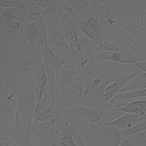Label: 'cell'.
Returning <instances> with one entry per match:
<instances>
[{"mask_svg": "<svg viewBox=\"0 0 146 146\" xmlns=\"http://www.w3.org/2000/svg\"><path fill=\"white\" fill-rule=\"evenodd\" d=\"M23 32L26 39L33 45L36 46L43 54L47 41L46 27L42 17L35 22L25 24Z\"/></svg>", "mask_w": 146, "mask_h": 146, "instance_id": "8", "label": "cell"}, {"mask_svg": "<svg viewBox=\"0 0 146 146\" xmlns=\"http://www.w3.org/2000/svg\"><path fill=\"white\" fill-rule=\"evenodd\" d=\"M108 5L115 16H120L133 25L146 24L145 1L110 0Z\"/></svg>", "mask_w": 146, "mask_h": 146, "instance_id": "2", "label": "cell"}, {"mask_svg": "<svg viewBox=\"0 0 146 146\" xmlns=\"http://www.w3.org/2000/svg\"><path fill=\"white\" fill-rule=\"evenodd\" d=\"M146 109V99L132 101L129 103L117 102L108 111L120 112L126 114L139 113Z\"/></svg>", "mask_w": 146, "mask_h": 146, "instance_id": "23", "label": "cell"}, {"mask_svg": "<svg viewBox=\"0 0 146 146\" xmlns=\"http://www.w3.org/2000/svg\"><path fill=\"white\" fill-rule=\"evenodd\" d=\"M71 7L67 5L66 11L60 22L56 23L70 48L82 51L78 33V21Z\"/></svg>", "mask_w": 146, "mask_h": 146, "instance_id": "5", "label": "cell"}, {"mask_svg": "<svg viewBox=\"0 0 146 146\" xmlns=\"http://www.w3.org/2000/svg\"><path fill=\"white\" fill-rule=\"evenodd\" d=\"M47 7L42 11V18L45 26L57 23L60 21L66 11L67 3L60 1H46Z\"/></svg>", "mask_w": 146, "mask_h": 146, "instance_id": "12", "label": "cell"}, {"mask_svg": "<svg viewBox=\"0 0 146 146\" xmlns=\"http://www.w3.org/2000/svg\"><path fill=\"white\" fill-rule=\"evenodd\" d=\"M48 43L51 47L55 46L62 48L67 55L71 56V49L66 42L56 23L45 26Z\"/></svg>", "mask_w": 146, "mask_h": 146, "instance_id": "19", "label": "cell"}, {"mask_svg": "<svg viewBox=\"0 0 146 146\" xmlns=\"http://www.w3.org/2000/svg\"><path fill=\"white\" fill-rule=\"evenodd\" d=\"M85 87L84 79L74 85L61 90L55 95L54 101L58 108L66 109L76 105H81Z\"/></svg>", "mask_w": 146, "mask_h": 146, "instance_id": "7", "label": "cell"}, {"mask_svg": "<svg viewBox=\"0 0 146 146\" xmlns=\"http://www.w3.org/2000/svg\"><path fill=\"white\" fill-rule=\"evenodd\" d=\"M22 4L21 0H2L0 1V7L4 8H15Z\"/></svg>", "mask_w": 146, "mask_h": 146, "instance_id": "40", "label": "cell"}, {"mask_svg": "<svg viewBox=\"0 0 146 146\" xmlns=\"http://www.w3.org/2000/svg\"><path fill=\"white\" fill-rule=\"evenodd\" d=\"M140 117L139 113L125 114L107 122L118 131L128 129L133 127Z\"/></svg>", "mask_w": 146, "mask_h": 146, "instance_id": "26", "label": "cell"}, {"mask_svg": "<svg viewBox=\"0 0 146 146\" xmlns=\"http://www.w3.org/2000/svg\"><path fill=\"white\" fill-rule=\"evenodd\" d=\"M18 97L35 106V81L34 74H25L21 77L17 87Z\"/></svg>", "mask_w": 146, "mask_h": 146, "instance_id": "13", "label": "cell"}, {"mask_svg": "<svg viewBox=\"0 0 146 146\" xmlns=\"http://www.w3.org/2000/svg\"><path fill=\"white\" fill-rule=\"evenodd\" d=\"M8 139L14 141V144L17 146H34L33 144L34 141L25 128L18 109L16 112L15 122Z\"/></svg>", "mask_w": 146, "mask_h": 146, "instance_id": "15", "label": "cell"}, {"mask_svg": "<svg viewBox=\"0 0 146 146\" xmlns=\"http://www.w3.org/2000/svg\"><path fill=\"white\" fill-rule=\"evenodd\" d=\"M115 78L110 76L104 78L99 84H94L90 82L84 81L85 87L83 93L81 105L94 110L106 111V104L104 101L105 89Z\"/></svg>", "mask_w": 146, "mask_h": 146, "instance_id": "4", "label": "cell"}, {"mask_svg": "<svg viewBox=\"0 0 146 146\" xmlns=\"http://www.w3.org/2000/svg\"><path fill=\"white\" fill-rule=\"evenodd\" d=\"M144 97H146V88L129 92H119L114 96V97L111 101V103L112 104L113 103L122 102L125 100Z\"/></svg>", "mask_w": 146, "mask_h": 146, "instance_id": "34", "label": "cell"}, {"mask_svg": "<svg viewBox=\"0 0 146 146\" xmlns=\"http://www.w3.org/2000/svg\"><path fill=\"white\" fill-rule=\"evenodd\" d=\"M64 2L71 4L74 6V7L77 9L78 12L82 15V19H87L90 13V1H64Z\"/></svg>", "mask_w": 146, "mask_h": 146, "instance_id": "38", "label": "cell"}, {"mask_svg": "<svg viewBox=\"0 0 146 146\" xmlns=\"http://www.w3.org/2000/svg\"><path fill=\"white\" fill-rule=\"evenodd\" d=\"M142 72V71H141L135 64H133L129 67L128 70L125 73L117 77L115 76L114 80L110 84H108L105 89L104 101L107 107L112 100L114 96L119 93L121 89H122L131 80L141 74Z\"/></svg>", "mask_w": 146, "mask_h": 146, "instance_id": "10", "label": "cell"}, {"mask_svg": "<svg viewBox=\"0 0 146 146\" xmlns=\"http://www.w3.org/2000/svg\"><path fill=\"white\" fill-rule=\"evenodd\" d=\"M145 15H146V1H145Z\"/></svg>", "mask_w": 146, "mask_h": 146, "instance_id": "44", "label": "cell"}, {"mask_svg": "<svg viewBox=\"0 0 146 146\" xmlns=\"http://www.w3.org/2000/svg\"><path fill=\"white\" fill-rule=\"evenodd\" d=\"M32 139L52 146H60V136L55 125V119L51 121H33L31 127Z\"/></svg>", "mask_w": 146, "mask_h": 146, "instance_id": "6", "label": "cell"}, {"mask_svg": "<svg viewBox=\"0 0 146 146\" xmlns=\"http://www.w3.org/2000/svg\"><path fill=\"white\" fill-rule=\"evenodd\" d=\"M9 50L14 57L18 67L22 72L34 74L36 72L39 65L30 60L21 48L14 47L10 48Z\"/></svg>", "mask_w": 146, "mask_h": 146, "instance_id": "18", "label": "cell"}, {"mask_svg": "<svg viewBox=\"0 0 146 146\" xmlns=\"http://www.w3.org/2000/svg\"><path fill=\"white\" fill-rule=\"evenodd\" d=\"M117 24L146 51V24L133 25L120 16H115Z\"/></svg>", "mask_w": 146, "mask_h": 146, "instance_id": "14", "label": "cell"}, {"mask_svg": "<svg viewBox=\"0 0 146 146\" xmlns=\"http://www.w3.org/2000/svg\"><path fill=\"white\" fill-rule=\"evenodd\" d=\"M34 78L35 81V98L37 97L38 102L42 98L44 89L48 87V78L45 63L39 66L36 72L34 74Z\"/></svg>", "mask_w": 146, "mask_h": 146, "instance_id": "25", "label": "cell"}, {"mask_svg": "<svg viewBox=\"0 0 146 146\" xmlns=\"http://www.w3.org/2000/svg\"><path fill=\"white\" fill-rule=\"evenodd\" d=\"M11 11L13 18L17 21L23 24H29L32 22L23 3L18 7L11 8Z\"/></svg>", "mask_w": 146, "mask_h": 146, "instance_id": "36", "label": "cell"}, {"mask_svg": "<svg viewBox=\"0 0 146 146\" xmlns=\"http://www.w3.org/2000/svg\"><path fill=\"white\" fill-rule=\"evenodd\" d=\"M143 61L132 52L125 50L122 52H116L115 62L121 64H136Z\"/></svg>", "mask_w": 146, "mask_h": 146, "instance_id": "35", "label": "cell"}, {"mask_svg": "<svg viewBox=\"0 0 146 146\" xmlns=\"http://www.w3.org/2000/svg\"><path fill=\"white\" fill-rule=\"evenodd\" d=\"M146 88V72H142L141 74L131 80L119 92H129L141 89Z\"/></svg>", "mask_w": 146, "mask_h": 146, "instance_id": "32", "label": "cell"}, {"mask_svg": "<svg viewBox=\"0 0 146 146\" xmlns=\"http://www.w3.org/2000/svg\"><path fill=\"white\" fill-rule=\"evenodd\" d=\"M116 29L119 36L125 46L127 50L136 55L142 60H146V51L126 31H125L117 23Z\"/></svg>", "mask_w": 146, "mask_h": 146, "instance_id": "21", "label": "cell"}, {"mask_svg": "<svg viewBox=\"0 0 146 146\" xmlns=\"http://www.w3.org/2000/svg\"><path fill=\"white\" fill-rule=\"evenodd\" d=\"M90 13L99 22L101 27H111L116 23L115 14L111 11L107 1H90Z\"/></svg>", "mask_w": 146, "mask_h": 146, "instance_id": "11", "label": "cell"}, {"mask_svg": "<svg viewBox=\"0 0 146 146\" xmlns=\"http://www.w3.org/2000/svg\"><path fill=\"white\" fill-rule=\"evenodd\" d=\"M34 108L35 106L31 104L22 98L18 97L17 109L23 125L31 137V127L34 121Z\"/></svg>", "mask_w": 146, "mask_h": 146, "instance_id": "20", "label": "cell"}, {"mask_svg": "<svg viewBox=\"0 0 146 146\" xmlns=\"http://www.w3.org/2000/svg\"><path fill=\"white\" fill-rule=\"evenodd\" d=\"M80 43L82 51L89 58L91 63L96 68L99 72L103 78L109 77L110 75L107 72L104 64L98 62L95 56L94 51V43L87 37L80 38Z\"/></svg>", "mask_w": 146, "mask_h": 146, "instance_id": "22", "label": "cell"}, {"mask_svg": "<svg viewBox=\"0 0 146 146\" xmlns=\"http://www.w3.org/2000/svg\"><path fill=\"white\" fill-rule=\"evenodd\" d=\"M46 68L48 78V87L49 95L52 98L54 99L55 95L56 94V90L57 86L56 82V72L54 68L47 63H46Z\"/></svg>", "mask_w": 146, "mask_h": 146, "instance_id": "37", "label": "cell"}, {"mask_svg": "<svg viewBox=\"0 0 146 146\" xmlns=\"http://www.w3.org/2000/svg\"><path fill=\"white\" fill-rule=\"evenodd\" d=\"M135 65L143 72H146V60L138 62Z\"/></svg>", "mask_w": 146, "mask_h": 146, "instance_id": "43", "label": "cell"}, {"mask_svg": "<svg viewBox=\"0 0 146 146\" xmlns=\"http://www.w3.org/2000/svg\"><path fill=\"white\" fill-rule=\"evenodd\" d=\"M81 74V71L78 67L62 68L56 74V85L61 90L68 88L82 79Z\"/></svg>", "mask_w": 146, "mask_h": 146, "instance_id": "16", "label": "cell"}, {"mask_svg": "<svg viewBox=\"0 0 146 146\" xmlns=\"http://www.w3.org/2000/svg\"><path fill=\"white\" fill-rule=\"evenodd\" d=\"M0 66L19 76H22L25 74L18 67L10 50L2 46L0 49Z\"/></svg>", "mask_w": 146, "mask_h": 146, "instance_id": "24", "label": "cell"}, {"mask_svg": "<svg viewBox=\"0 0 146 146\" xmlns=\"http://www.w3.org/2000/svg\"><path fill=\"white\" fill-rule=\"evenodd\" d=\"M100 50L104 51L112 52H122L125 50L118 47L117 46L112 43L107 41L103 42L100 47Z\"/></svg>", "mask_w": 146, "mask_h": 146, "instance_id": "39", "label": "cell"}, {"mask_svg": "<svg viewBox=\"0 0 146 146\" xmlns=\"http://www.w3.org/2000/svg\"><path fill=\"white\" fill-rule=\"evenodd\" d=\"M17 106L8 103H0L1 128L11 132L16 120Z\"/></svg>", "mask_w": 146, "mask_h": 146, "instance_id": "17", "label": "cell"}, {"mask_svg": "<svg viewBox=\"0 0 146 146\" xmlns=\"http://www.w3.org/2000/svg\"><path fill=\"white\" fill-rule=\"evenodd\" d=\"M24 25L11 17L0 15L1 46L7 49L14 47L21 48L25 38Z\"/></svg>", "mask_w": 146, "mask_h": 146, "instance_id": "3", "label": "cell"}, {"mask_svg": "<svg viewBox=\"0 0 146 146\" xmlns=\"http://www.w3.org/2000/svg\"><path fill=\"white\" fill-rule=\"evenodd\" d=\"M12 141L6 137H1L0 146H13Z\"/></svg>", "mask_w": 146, "mask_h": 146, "instance_id": "42", "label": "cell"}, {"mask_svg": "<svg viewBox=\"0 0 146 146\" xmlns=\"http://www.w3.org/2000/svg\"><path fill=\"white\" fill-rule=\"evenodd\" d=\"M13 146H17V145H16V144H14V145H13Z\"/></svg>", "mask_w": 146, "mask_h": 146, "instance_id": "45", "label": "cell"}, {"mask_svg": "<svg viewBox=\"0 0 146 146\" xmlns=\"http://www.w3.org/2000/svg\"><path fill=\"white\" fill-rule=\"evenodd\" d=\"M22 3L32 22L39 19L42 11L47 7L44 1H22Z\"/></svg>", "mask_w": 146, "mask_h": 146, "instance_id": "27", "label": "cell"}, {"mask_svg": "<svg viewBox=\"0 0 146 146\" xmlns=\"http://www.w3.org/2000/svg\"><path fill=\"white\" fill-rule=\"evenodd\" d=\"M43 56L45 63L48 64L52 67L56 74L63 68L62 67L64 66V58H60L58 55V53L56 54L54 52L51 47L48 44V40L45 44Z\"/></svg>", "mask_w": 146, "mask_h": 146, "instance_id": "30", "label": "cell"}, {"mask_svg": "<svg viewBox=\"0 0 146 146\" xmlns=\"http://www.w3.org/2000/svg\"><path fill=\"white\" fill-rule=\"evenodd\" d=\"M21 48L26 56L34 63L39 66L45 63L43 53L36 46L31 44L26 39H23Z\"/></svg>", "mask_w": 146, "mask_h": 146, "instance_id": "28", "label": "cell"}, {"mask_svg": "<svg viewBox=\"0 0 146 146\" xmlns=\"http://www.w3.org/2000/svg\"><path fill=\"white\" fill-rule=\"evenodd\" d=\"M69 123L80 133L86 131L90 124L98 125L104 123L110 112L101 111L82 105H76L64 109Z\"/></svg>", "mask_w": 146, "mask_h": 146, "instance_id": "1", "label": "cell"}, {"mask_svg": "<svg viewBox=\"0 0 146 146\" xmlns=\"http://www.w3.org/2000/svg\"><path fill=\"white\" fill-rule=\"evenodd\" d=\"M60 143L62 146H78L70 137L66 135L60 137Z\"/></svg>", "mask_w": 146, "mask_h": 146, "instance_id": "41", "label": "cell"}, {"mask_svg": "<svg viewBox=\"0 0 146 146\" xmlns=\"http://www.w3.org/2000/svg\"><path fill=\"white\" fill-rule=\"evenodd\" d=\"M120 146H146V130L123 138Z\"/></svg>", "mask_w": 146, "mask_h": 146, "instance_id": "33", "label": "cell"}, {"mask_svg": "<svg viewBox=\"0 0 146 146\" xmlns=\"http://www.w3.org/2000/svg\"><path fill=\"white\" fill-rule=\"evenodd\" d=\"M74 15L78 21L79 27L81 29L82 32L86 35V37L88 38L90 40H91L93 43L96 44L100 48L103 41L98 36V35L96 34V32L92 27V26L88 23V22L86 19H82L75 13H74Z\"/></svg>", "mask_w": 146, "mask_h": 146, "instance_id": "31", "label": "cell"}, {"mask_svg": "<svg viewBox=\"0 0 146 146\" xmlns=\"http://www.w3.org/2000/svg\"><path fill=\"white\" fill-rule=\"evenodd\" d=\"M21 77L1 67L0 68V86L6 89L15 91L17 93V87Z\"/></svg>", "mask_w": 146, "mask_h": 146, "instance_id": "29", "label": "cell"}, {"mask_svg": "<svg viewBox=\"0 0 146 146\" xmlns=\"http://www.w3.org/2000/svg\"><path fill=\"white\" fill-rule=\"evenodd\" d=\"M58 111L54 99L48 93V87L44 89L40 100L36 103L34 112V120L38 121H51L55 119Z\"/></svg>", "mask_w": 146, "mask_h": 146, "instance_id": "9", "label": "cell"}]
</instances>
